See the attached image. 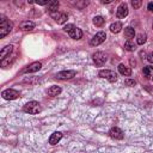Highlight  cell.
Segmentation results:
<instances>
[{"label": "cell", "instance_id": "cell-8", "mask_svg": "<svg viewBox=\"0 0 153 153\" xmlns=\"http://www.w3.org/2000/svg\"><path fill=\"white\" fill-rule=\"evenodd\" d=\"M128 13H129V10H128L127 4L123 2V4H121V5L117 7V11H116L117 18H124V17L128 16Z\"/></svg>", "mask_w": 153, "mask_h": 153}, {"label": "cell", "instance_id": "cell-26", "mask_svg": "<svg viewBox=\"0 0 153 153\" xmlns=\"http://www.w3.org/2000/svg\"><path fill=\"white\" fill-rule=\"evenodd\" d=\"M141 5H142V1H140V0H133L131 1V6L134 8H139Z\"/></svg>", "mask_w": 153, "mask_h": 153}, {"label": "cell", "instance_id": "cell-12", "mask_svg": "<svg viewBox=\"0 0 153 153\" xmlns=\"http://www.w3.org/2000/svg\"><path fill=\"white\" fill-rule=\"evenodd\" d=\"M19 27H20V30H23V31H30V30H32V29L35 27V23L31 22V20H23V22L19 24Z\"/></svg>", "mask_w": 153, "mask_h": 153}, {"label": "cell", "instance_id": "cell-11", "mask_svg": "<svg viewBox=\"0 0 153 153\" xmlns=\"http://www.w3.org/2000/svg\"><path fill=\"white\" fill-rule=\"evenodd\" d=\"M41 67H42V63L41 62H32V63H30L29 66H26L23 69V73H33V72L39 71Z\"/></svg>", "mask_w": 153, "mask_h": 153}, {"label": "cell", "instance_id": "cell-2", "mask_svg": "<svg viewBox=\"0 0 153 153\" xmlns=\"http://www.w3.org/2000/svg\"><path fill=\"white\" fill-rule=\"evenodd\" d=\"M23 110H24L25 112L30 114V115H36V114H38V112L42 111V106H41V104H39L38 102L31 100V102H29V103H26V104L24 105Z\"/></svg>", "mask_w": 153, "mask_h": 153}, {"label": "cell", "instance_id": "cell-29", "mask_svg": "<svg viewBox=\"0 0 153 153\" xmlns=\"http://www.w3.org/2000/svg\"><path fill=\"white\" fill-rule=\"evenodd\" d=\"M147 8H148V11L153 12V2H149V4L147 5Z\"/></svg>", "mask_w": 153, "mask_h": 153}, {"label": "cell", "instance_id": "cell-30", "mask_svg": "<svg viewBox=\"0 0 153 153\" xmlns=\"http://www.w3.org/2000/svg\"><path fill=\"white\" fill-rule=\"evenodd\" d=\"M36 4H38V5H48L49 1H37Z\"/></svg>", "mask_w": 153, "mask_h": 153}, {"label": "cell", "instance_id": "cell-16", "mask_svg": "<svg viewBox=\"0 0 153 153\" xmlns=\"http://www.w3.org/2000/svg\"><path fill=\"white\" fill-rule=\"evenodd\" d=\"M118 72H120L122 75H124V76H129V75H131V68L124 66L123 63H120V65H118Z\"/></svg>", "mask_w": 153, "mask_h": 153}, {"label": "cell", "instance_id": "cell-14", "mask_svg": "<svg viewBox=\"0 0 153 153\" xmlns=\"http://www.w3.org/2000/svg\"><path fill=\"white\" fill-rule=\"evenodd\" d=\"M12 50H13V45H12V44H8V45L4 47V48L1 49V53H0V57H1V60L8 57L10 54L12 53Z\"/></svg>", "mask_w": 153, "mask_h": 153}, {"label": "cell", "instance_id": "cell-18", "mask_svg": "<svg viewBox=\"0 0 153 153\" xmlns=\"http://www.w3.org/2000/svg\"><path fill=\"white\" fill-rule=\"evenodd\" d=\"M143 75L147 79H149V80L153 81V66H146L143 68Z\"/></svg>", "mask_w": 153, "mask_h": 153}, {"label": "cell", "instance_id": "cell-32", "mask_svg": "<svg viewBox=\"0 0 153 153\" xmlns=\"http://www.w3.org/2000/svg\"><path fill=\"white\" fill-rule=\"evenodd\" d=\"M152 27H153V25H152Z\"/></svg>", "mask_w": 153, "mask_h": 153}, {"label": "cell", "instance_id": "cell-4", "mask_svg": "<svg viewBox=\"0 0 153 153\" xmlns=\"http://www.w3.org/2000/svg\"><path fill=\"white\" fill-rule=\"evenodd\" d=\"M98 75L103 79L109 80L110 82H115L117 80V74L114 71H110V69H102V71H99Z\"/></svg>", "mask_w": 153, "mask_h": 153}, {"label": "cell", "instance_id": "cell-22", "mask_svg": "<svg viewBox=\"0 0 153 153\" xmlns=\"http://www.w3.org/2000/svg\"><path fill=\"white\" fill-rule=\"evenodd\" d=\"M104 18L102 17V16H96L94 18H93V24L96 25V26H103L104 25Z\"/></svg>", "mask_w": 153, "mask_h": 153}, {"label": "cell", "instance_id": "cell-17", "mask_svg": "<svg viewBox=\"0 0 153 153\" xmlns=\"http://www.w3.org/2000/svg\"><path fill=\"white\" fill-rule=\"evenodd\" d=\"M60 93H61V87H60V86L54 85V86H50V87L48 88V94H49L50 97H56V96L60 94Z\"/></svg>", "mask_w": 153, "mask_h": 153}, {"label": "cell", "instance_id": "cell-5", "mask_svg": "<svg viewBox=\"0 0 153 153\" xmlns=\"http://www.w3.org/2000/svg\"><path fill=\"white\" fill-rule=\"evenodd\" d=\"M105 38H106V33L104 32V31H99V32H97L94 36H93V38L91 39V45H93V47H96V45H99L100 43H103L104 41H105Z\"/></svg>", "mask_w": 153, "mask_h": 153}, {"label": "cell", "instance_id": "cell-31", "mask_svg": "<svg viewBox=\"0 0 153 153\" xmlns=\"http://www.w3.org/2000/svg\"><path fill=\"white\" fill-rule=\"evenodd\" d=\"M102 2L103 4H110V2H112V0H102Z\"/></svg>", "mask_w": 153, "mask_h": 153}, {"label": "cell", "instance_id": "cell-15", "mask_svg": "<svg viewBox=\"0 0 153 153\" xmlns=\"http://www.w3.org/2000/svg\"><path fill=\"white\" fill-rule=\"evenodd\" d=\"M61 139H62V133L55 131V133H53V134L50 135V137H49V143H50V145H56Z\"/></svg>", "mask_w": 153, "mask_h": 153}, {"label": "cell", "instance_id": "cell-25", "mask_svg": "<svg viewBox=\"0 0 153 153\" xmlns=\"http://www.w3.org/2000/svg\"><path fill=\"white\" fill-rule=\"evenodd\" d=\"M124 85H126V86H135V85H136V81H135L134 79H127V80L124 81Z\"/></svg>", "mask_w": 153, "mask_h": 153}, {"label": "cell", "instance_id": "cell-10", "mask_svg": "<svg viewBox=\"0 0 153 153\" xmlns=\"http://www.w3.org/2000/svg\"><path fill=\"white\" fill-rule=\"evenodd\" d=\"M109 135H110V137H112V139H115V140H122L123 136H124L123 131H122L120 128H117V127L111 128L110 131H109Z\"/></svg>", "mask_w": 153, "mask_h": 153}, {"label": "cell", "instance_id": "cell-24", "mask_svg": "<svg viewBox=\"0 0 153 153\" xmlns=\"http://www.w3.org/2000/svg\"><path fill=\"white\" fill-rule=\"evenodd\" d=\"M146 39H147V36L145 33H139L137 37H136V43L137 44H143L146 42Z\"/></svg>", "mask_w": 153, "mask_h": 153}, {"label": "cell", "instance_id": "cell-7", "mask_svg": "<svg viewBox=\"0 0 153 153\" xmlns=\"http://www.w3.org/2000/svg\"><path fill=\"white\" fill-rule=\"evenodd\" d=\"M75 71H61L56 74V78L60 80H67V79H72L73 76H75Z\"/></svg>", "mask_w": 153, "mask_h": 153}, {"label": "cell", "instance_id": "cell-23", "mask_svg": "<svg viewBox=\"0 0 153 153\" xmlns=\"http://www.w3.org/2000/svg\"><path fill=\"white\" fill-rule=\"evenodd\" d=\"M124 49H126L127 51H134V50H135V44H134L133 42H130V41H127V42L124 43Z\"/></svg>", "mask_w": 153, "mask_h": 153}, {"label": "cell", "instance_id": "cell-1", "mask_svg": "<svg viewBox=\"0 0 153 153\" xmlns=\"http://www.w3.org/2000/svg\"><path fill=\"white\" fill-rule=\"evenodd\" d=\"M12 27H13V24L10 20H7L4 16H1V19H0V37L4 38L6 35H8L11 32Z\"/></svg>", "mask_w": 153, "mask_h": 153}, {"label": "cell", "instance_id": "cell-20", "mask_svg": "<svg viewBox=\"0 0 153 153\" xmlns=\"http://www.w3.org/2000/svg\"><path fill=\"white\" fill-rule=\"evenodd\" d=\"M121 29H122V24L120 22H115V23H112L110 25V31L112 33H118L121 31Z\"/></svg>", "mask_w": 153, "mask_h": 153}, {"label": "cell", "instance_id": "cell-6", "mask_svg": "<svg viewBox=\"0 0 153 153\" xmlns=\"http://www.w3.org/2000/svg\"><path fill=\"white\" fill-rule=\"evenodd\" d=\"M1 96H2V98H4V99H7V100H13V99H17V98L19 97V92H18V91H16V90L8 88V90L2 91Z\"/></svg>", "mask_w": 153, "mask_h": 153}, {"label": "cell", "instance_id": "cell-13", "mask_svg": "<svg viewBox=\"0 0 153 153\" xmlns=\"http://www.w3.org/2000/svg\"><path fill=\"white\" fill-rule=\"evenodd\" d=\"M68 35H69L71 38H73V39H80V38L82 37V31H81V29L74 26V29H73L72 31H69Z\"/></svg>", "mask_w": 153, "mask_h": 153}, {"label": "cell", "instance_id": "cell-9", "mask_svg": "<svg viewBox=\"0 0 153 153\" xmlns=\"http://www.w3.org/2000/svg\"><path fill=\"white\" fill-rule=\"evenodd\" d=\"M50 16L55 19V22L57 24H65L68 18L66 13H61V12H54V13H50Z\"/></svg>", "mask_w": 153, "mask_h": 153}, {"label": "cell", "instance_id": "cell-21", "mask_svg": "<svg viewBox=\"0 0 153 153\" xmlns=\"http://www.w3.org/2000/svg\"><path fill=\"white\" fill-rule=\"evenodd\" d=\"M124 36L130 41V39L134 38V36H135V30H134L133 27H130V26L126 27V29H124Z\"/></svg>", "mask_w": 153, "mask_h": 153}, {"label": "cell", "instance_id": "cell-19", "mask_svg": "<svg viewBox=\"0 0 153 153\" xmlns=\"http://www.w3.org/2000/svg\"><path fill=\"white\" fill-rule=\"evenodd\" d=\"M47 6H48V11L50 13H54V12H57L60 4H59V1H49V4Z\"/></svg>", "mask_w": 153, "mask_h": 153}, {"label": "cell", "instance_id": "cell-28", "mask_svg": "<svg viewBox=\"0 0 153 153\" xmlns=\"http://www.w3.org/2000/svg\"><path fill=\"white\" fill-rule=\"evenodd\" d=\"M147 61H148V62H151V63H153V51H152V53H149V54L147 55Z\"/></svg>", "mask_w": 153, "mask_h": 153}, {"label": "cell", "instance_id": "cell-27", "mask_svg": "<svg viewBox=\"0 0 153 153\" xmlns=\"http://www.w3.org/2000/svg\"><path fill=\"white\" fill-rule=\"evenodd\" d=\"M74 29V25L73 24H67V25H65V27H63V30L66 31V32H69V31H72Z\"/></svg>", "mask_w": 153, "mask_h": 153}, {"label": "cell", "instance_id": "cell-3", "mask_svg": "<svg viewBox=\"0 0 153 153\" xmlns=\"http://www.w3.org/2000/svg\"><path fill=\"white\" fill-rule=\"evenodd\" d=\"M92 59H93V62H94V65H96L97 67H102V66L106 62L108 56H106V54L103 53V51H96V53L92 55Z\"/></svg>", "mask_w": 153, "mask_h": 153}]
</instances>
